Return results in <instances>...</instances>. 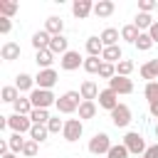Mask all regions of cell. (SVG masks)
Wrapping results in <instances>:
<instances>
[{
    "mask_svg": "<svg viewBox=\"0 0 158 158\" xmlns=\"http://www.w3.org/2000/svg\"><path fill=\"white\" fill-rule=\"evenodd\" d=\"M12 30V20L10 17H0V35H10Z\"/></svg>",
    "mask_w": 158,
    "mask_h": 158,
    "instance_id": "43",
    "label": "cell"
},
{
    "mask_svg": "<svg viewBox=\"0 0 158 158\" xmlns=\"http://www.w3.org/2000/svg\"><path fill=\"white\" fill-rule=\"evenodd\" d=\"M131 121H133V111H131L128 104H118V106L111 111V123H114L116 128H126Z\"/></svg>",
    "mask_w": 158,
    "mask_h": 158,
    "instance_id": "6",
    "label": "cell"
},
{
    "mask_svg": "<svg viewBox=\"0 0 158 158\" xmlns=\"http://www.w3.org/2000/svg\"><path fill=\"white\" fill-rule=\"evenodd\" d=\"M37 151H40V143L32 141V138H27V143H25V148H22V156H25V158H35Z\"/></svg>",
    "mask_w": 158,
    "mask_h": 158,
    "instance_id": "41",
    "label": "cell"
},
{
    "mask_svg": "<svg viewBox=\"0 0 158 158\" xmlns=\"http://www.w3.org/2000/svg\"><path fill=\"white\" fill-rule=\"evenodd\" d=\"M96 111H99V106H96V101H81V106H79V118L81 121H91L94 116H96Z\"/></svg>",
    "mask_w": 158,
    "mask_h": 158,
    "instance_id": "25",
    "label": "cell"
},
{
    "mask_svg": "<svg viewBox=\"0 0 158 158\" xmlns=\"http://www.w3.org/2000/svg\"><path fill=\"white\" fill-rule=\"evenodd\" d=\"M143 156H146V158H158V141H156V143H153V146H148V148H146V153H143Z\"/></svg>",
    "mask_w": 158,
    "mask_h": 158,
    "instance_id": "44",
    "label": "cell"
},
{
    "mask_svg": "<svg viewBox=\"0 0 158 158\" xmlns=\"http://www.w3.org/2000/svg\"><path fill=\"white\" fill-rule=\"evenodd\" d=\"M101 59H104V62H109V64H118V62L123 59V52H121V47H118V44H116V47H104Z\"/></svg>",
    "mask_w": 158,
    "mask_h": 158,
    "instance_id": "24",
    "label": "cell"
},
{
    "mask_svg": "<svg viewBox=\"0 0 158 158\" xmlns=\"http://www.w3.org/2000/svg\"><path fill=\"white\" fill-rule=\"evenodd\" d=\"M111 146H114V143H111L109 133L96 131V133L89 138V146H86V148H89V153H91V156H96V158H101V156H104V158H106V153L111 151Z\"/></svg>",
    "mask_w": 158,
    "mask_h": 158,
    "instance_id": "2",
    "label": "cell"
},
{
    "mask_svg": "<svg viewBox=\"0 0 158 158\" xmlns=\"http://www.w3.org/2000/svg\"><path fill=\"white\" fill-rule=\"evenodd\" d=\"M118 104H121V101H118V94H116V91H111L109 86L99 91V109H106V111L111 114Z\"/></svg>",
    "mask_w": 158,
    "mask_h": 158,
    "instance_id": "10",
    "label": "cell"
},
{
    "mask_svg": "<svg viewBox=\"0 0 158 158\" xmlns=\"http://www.w3.org/2000/svg\"><path fill=\"white\" fill-rule=\"evenodd\" d=\"M156 10H158V7H156Z\"/></svg>",
    "mask_w": 158,
    "mask_h": 158,
    "instance_id": "51",
    "label": "cell"
},
{
    "mask_svg": "<svg viewBox=\"0 0 158 158\" xmlns=\"http://www.w3.org/2000/svg\"><path fill=\"white\" fill-rule=\"evenodd\" d=\"M44 30H47L52 37L64 35V20H62V17H57V15H49V17L44 20Z\"/></svg>",
    "mask_w": 158,
    "mask_h": 158,
    "instance_id": "19",
    "label": "cell"
},
{
    "mask_svg": "<svg viewBox=\"0 0 158 158\" xmlns=\"http://www.w3.org/2000/svg\"><path fill=\"white\" fill-rule=\"evenodd\" d=\"M153 22H156V20H153V15H148V12H136V20H133V25H136L141 32H148Z\"/></svg>",
    "mask_w": 158,
    "mask_h": 158,
    "instance_id": "27",
    "label": "cell"
},
{
    "mask_svg": "<svg viewBox=\"0 0 158 158\" xmlns=\"http://www.w3.org/2000/svg\"><path fill=\"white\" fill-rule=\"evenodd\" d=\"M25 143H27V138H25L22 133H12V136L7 138V146H10V151H12V153H17V156L22 153Z\"/></svg>",
    "mask_w": 158,
    "mask_h": 158,
    "instance_id": "29",
    "label": "cell"
},
{
    "mask_svg": "<svg viewBox=\"0 0 158 158\" xmlns=\"http://www.w3.org/2000/svg\"><path fill=\"white\" fill-rule=\"evenodd\" d=\"M20 54H22V49H20L17 42H12V40L2 42V47H0V57H2V62H15V59H20Z\"/></svg>",
    "mask_w": 158,
    "mask_h": 158,
    "instance_id": "13",
    "label": "cell"
},
{
    "mask_svg": "<svg viewBox=\"0 0 158 158\" xmlns=\"http://www.w3.org/2000/svg\"><path fill=\"white\" fill-rule=\"evenodd\" d=\"M126 148H128V153L131 156H143L146 153V138H143V133H138V131H126V136H123V141H121Z\"/></svg>",
    "mask_w": 158,
    "mask_h": 158,
    "instance_id": "3",
    "label": "cell"
},
{
    "mask_svg": "<svg viewBox=\"0 0 158 158\" xmlns=\"http://www.w3.org/2000/svg\"><path fill=\"white\" fill-rule=\"evenodd\" d=\"M15 86H17V91H20V94H27V96H30V94L37 89L35 77H32V74H25V72L15 77Z\"/></svg>",
    "mask_w": 158,
    "mask_h": 158,
    "instance_id": "14",
    "label": "cell"
},
{
    "mask_svg": "<svg viewBox=\"0 0 158 158\" xmlns=\"http://www.w3.org/2000/svg\"><path fill=\"white\" fill-rule=\"evenodd\" d=\"M59 81V74L54 72V69H40L37 74H35V84H37V89H49L52 91V86Z\"/></svg>",
    "mask_w": 158,
    "mask_h": 158,
    "instance_id": "9",
    "label": "cell"
},
{
    "mask_svg": "<svg viewBox=\"0 0 158 158\" xmlns=\"http://www.w3.org/2000/svg\"><path fill=\"white\" fill-rule=\"evenodd\" d=\"M49 52L57 57H62V54H67L69 52V40L64 37V35H57V37H52V42H49Z\"/></svg>",
    "mask_w": 158,
    "mask_h": 158,
    "instance_id": "20",
    "label": "cell"
},
{
    "mask_svg": "<svg viewBox=\"0 0 158 158\" xmlns=\"http://www.w3.org/2000/svg\"><path fill=\"white\" fill-rule=\"evenodd\" d=\"M79 94H81L84 101L99 99V86H96V81H94V79H84V81L79 84Z\"/></svg>",
    "mask_w": 158,
    "mask_h": 158,
    "instance_id": "15",
    "label": "cell"
},
{
    "mask_svg": "<svg viewBox=\"0 0 158 158\" xmlns=\"http://www.w3.org/2000/svg\"><path fill=\"white\" fill-rule=\"evenodd\" d=\"M99 77H101V79H106V81H109V79H114V77H116V64L104 62V64H101V69H99Z\"/></svg>",
    "mask_w": 158,
    "mask_h": 158,
    "instance_id": "40",
    "label": "cell"
},
{
    "mask_svg": "<svg viewBox=\"0 0 158 158\" xmlns=\"http://www.w3.org/2000/svg\"><path fill=\"white\" fill-rule=\"evenodd\" d=\"M153 44H156V42L151 40V35H148V32H141V37H138V42H136L133 47H136L138 52H148V49H151Z\"/></svg>",
    "mask_w": 158,
    "mask_h": 158,
    "instance_id": "36",
    "label": "cell"
},
{
    "mask_svg": "<svg viewBox=\"0 0 158 158\" xmlns=\"http://www.w3.org/2000/svg\"><path fill=\"white\" fill-rule=\"evenodd\" d=\"M138 37H141V30H138L133 22L121 27V40H123V42H128V44H136V42H138Z\"/></svg>",
    "mask_w": 158,
    "mask_h": 158,
    "instance_id": "22",
    "label": "cell"
},
{
    "mask_svg": "<svg viewBox=\"0 0 158 158\" xmlns=\"http://www.w3.org/2000/svg\"><path fill=\"white\" fill-rule=\"evenodd\" d=\"M12 109H15V114H22V116H30L32 114V101H30V96H20L15 104H12Z\"/></svg>",
    "mask_w": 158,
    "mask_h": 158,
    "instance_id": "28",
    "label": "cell"
},
{
    "mask_svg": "<svg viewBox=\"0 0 158 158\" xmlns=\"http://www.w3.org/2000/svg\"><path fill=\"white\" fill-rule=\"evenodd\" d=\"M81 94L77 91V89H69V91H64L62 96H57V104H54V109H57V114H77L79 111V106H81Z\"/></svg>",
    "mask_w": 158,
    "mask_h": 158,
    "instance_id": "1",
    "label": "cell"
},
{
    "mask_svg": "<svg viewBox=\"0 0 158 158\" xmlns=\"http://www.w3.org/2000/svg\"><path fill=\"white\" fill-rule=\"evenodd\" d=\"M148 114H151L153 118H158V101H153V104H148Z\"/></svg>",
    "mask_w": 158,
    "mask_h": 158,
    "instance_id": "46",
    "label": "cell"
},
{
    "mask_svg": "<svg viewBox=\"0 0 158 158\" xmlns=\"http://www.w3.org/2000/svg\"><path fill=\"white\" fill-rule=\"evenodd\" d=\"M101 64H104V59L101 57H84V72H89V74H99V69H101Z\"/></svg>",
    "mask_w": 158,
    "mask_h": 158,
    "instance_id": "31",
    "label": "cell"
},
{
    "mask_svg": "<svg viewBox=\"0 0 158 158\" xmlns=\"http://www.w3.org/2000/svg\"><path fill=\"white\" fill-rule=\"evenodd\" d=\"M133 69H136V64H133L131 59H121V62L116 64V74H118V77H131Z\"/></svg>",
    "mask_w": 158,
    "mask_h": 158,
    "instance_id": "37",
    "label": "cell"
},
{
    "mask_svg": "<svg viewBox=\"0 0 158 158\" xmlns=\"http://www.w3.org/2000/svg\"><path fill=\"white\" fill-rule=\"evenodd\" d=\"M138 72H141V79H146V84L148 81H158V59H148Z\"/></svg>",
    "mask_w": 158,
    "mask_h": 158,
    "instance_id": "18",
    "label": "cell"
},
{
    "mask_svg": "<svg viewBox=\"0 0 158 158\" xmlns=\"http://www.w3.org/2000/svg\"><path fill=\"white\" fill-rule=\"evenodd\" d=\"M99 37H101L104 47H116V44H118V40H121V30H116V27H106Z\"/></svg>",
    "mask_w": 158,
    "mask_h": 158,
    "instance_id": "21",
    "label": "cell"
},
{
    "mask_svg": "<svg viewBox=\"0 0 158 158\" xmlns=\"http://www.w3.org/2000/svg\"><path fill=\"white\" fill-rule=\"evenodd\" d=\"M84 133V121L81 118H67L64 121V131H62V138L67 143H77Z\"/></svg>",
    "mask_w": 158,
    "mask_h": 158,
    "instance_id": "4",
    "label": "cell"
},
{
    "mask_svg": "<svg viewBox=\"0 0 158 158\" xmlns=\"http://www.w3.org/2000/svg\"><path fill=\"white\" fill-rule=\"evenodd\" d=\"M59 67H62L64 72H74V69L84 67V57H81L77 49H69L67 54H62V57H59Z\"/></svg>",
    "mask_w": 158,
    "mask_h": 158,
    "instance_id": "8",
    "label": "cell"
},
{
    "mask_svg": "<svg viewBox=\"0 0 158 158\" xmlns=\"http://www.w3.org/2000/svg\"><path fill=\"white\" fill-rule=\"evenodd\" d=\"M17 7H20V5H17L15 0H0V17H10V20H12L15 12H17Z\"/></svg>",
    "mask_w": 158,
    "mask_h": 158,
    "instance_id": "30",
    "label": "cell"
},
{
    "mask_svg": "<svg viewBox=\"0 0 158 158\" xmlns=\"http://www.w3.org/2000/svg\"><path fill=\"white\" fill-rule=\"evenodd\" d=\"M49 42H52V35L47 30H37L32 35V47L35 52H42V49H49Z\"/></svg>",
    "mask_w": 158,
    "mask_h": 158,
    "instance_id": "17",
    "label": "cell"
},
{
    "mask_svg": "<svg viewBox=\"0 0 158 158\" xmlns=\"http://www.w3.org/2000/svg\"><path fill=\"white\" fill-rule=\"evenodd\" d=\"M109 89L111 91H116L118 96L121 94H133V81L128 79V77H114V79H109Z\"/></svg>",
    "mask_w": 158,
    "mask_h": 158,
    "instance_id": "11",
    "label": "cell"
},
{
    "mask_svg": "<svg viewBox=\"0 0 158 158\" xmlns=\"http://www.w3.org/2000/svg\"><path fill=\"white\" fill-rule=\"evenodd\" d=\"M158 7V0H138V12H153Z\"/></svg>",
    "mask_w": 158,
    "mask_h": 158,
    "instance_id": "42",
    "label": "cell"
},
{
    "mask_svg": "<svg viewBox=\"0 0 158 158\" xmlns=\"http://www.w3.org/2000/svg\"><path fill=\"white\" fill-rule=\"evenodd\" d=\"M35 62H37L40 69H52V64H54V54H52L49 49H42V52L35 54Z\"/></svg>",
    "mask_w": 158,
    "mask_h": 158,
    "instance_id": "26",
    "label": "cell"
},
{
    "mask_svg": "<svg viewBox=\"0 0 158 158\" xmlns=\"http://www.w3.org/2000/svg\"><path fill=\"white\" fill-rule=\"evenodd\" d=\"M72 15L77 20H86L89 15H94V2L91 0H74L72 2Z\"/></svg>",
    "mask_w": 158,
    "mask_h": 158,
    "instance_id": "12",
    "label": "cell"
},
{
    "mask_svg": "<svg viewBox=\"0 0 158 158\" xmlns=\"http://www.w3.org/2000/svg\"><path fill=\"white\" fill-rule=\"evenodd\" d=\"M101 52H104L101 37H96V35L86 37V54H89V57H101Z\"/></svg>",
    "mask_w": 158,
    "mask_h": 158,
    "instance_id": "23",
    "label": "cell"
},
{
    "mask_svg": "<svg viewBox=\"0 0 158 158\" xmlns=\"http://www.w3.org/2000/svg\"><path fill=\"white\" fill-rule=\"evenodd\" d=\"M153 133H156V138H158V121H156V126H153Z\"/></svg>",
    "mask_w": 158,
    "mask_h": 158,
    "instance_id": "49",
    "label": "cell"
},
{
    "mask_svg": "<svg viewBox=\"0 0 158 158\" xmlns=\"http://www.w3.org/2000/svg\"><path fill=\"white\" fill-rule=\"evenodd\" d=\"M143 96H146V101H148V104L158 101V81H148V84L143 86Z\"/></svg>",
    "mask_w": 158,
    "mask_h": 158,
    "instance_id": "35",
    "label": "cell"
},
{
    "mask_svg": "<svg viewBox=\"0 0 158 158\" xmlns=\"http://www.w3.org/2000/svg\"><path fill=\"white\" fill-rule=\"evenodd\" d=\"M30 118H32V123H44L47 126V121L52 118V114H49V109H32Z\"/></svg>",
    "mask_w": 158,
    "mask_h": 158,
    "instance_id": "34",
    "label": "cell"
},
{
    "mask_svg": "<svg viewBox=\"0 0 158 158\" xmlns=\"http://www.w3.org/2000/svg\"><path fill=\"white\" fill-rule=\"evenodd\" d=\"M138 158H146V156H138Z\"/></svg>",
    "mask_w": 158,
    "mask_h": 158,
    "instance_id": "50",
    "label": "cell"
},
{
    "mask_svg": "<svg viewBox=\"0 0 158 158\" xmlns=\"http://www.w3.org/2000/svg\"><path fill=\"white\" fill-rule=\"evenodd\" d=\"M0 158H20V156H17V153H12V151H10V153H5V156H0Z\"/></svg>",
    "mask_w": 158,
    "mask_h": 158,
    "instance_id": "48",
    "label": "cell"
},
{
    "mask_svg": "<svg viewBox=\"0 0 158 158\" xmlns=\"http://www.w3.org/2000/svg\"><path fill=\"white\" fill-rule=\"evenodd\" d=\"M7 126H10V131H12V133H22V136H25V133H30V131H32V126H35V123H32V118H30V116L10 114V116H7Z\"/></svg>",
    "mask_w": 158,
    "mask_h": 158,
    "instance_id": "7",
    "label": "cell"
},
{
    "mask_svg": "<svg viewBox=\"0 0 158 158\" xmlns=\"http://www.w3.org/2000/svg\"><path fill=\"white\" fill-rule=\"evenodd\" d=\"M47 131H49V136H52V133H62V131H64V121H62L59 116H52V118L47 121Z\"/></svg>",
    "mask_w": 158,
    "mask_h": 158,
    "instance_id": "39",
    "label": "cell"
},
{
    "mask_svg": "<svg viewBox=\"0 0 158 158\" xmlns=\"http://www.w3.org/2000/svg\"><path fill=\"white\" fill-rule=\"evenodd\" d=\"M47 136H49V131H47V126H44V123H35V126H32V131H30V138H32V141H37V143H44V141H47Z\"/></svg>",
    "mask_w": 158,
    "mask_h": 158,
    "instance_id": "33",
    "label": "cell"
},
{
    "mask_svg": "<svg viewBox=\"0 0 158 158\" xmlns=\"http://www.w3.org/2000/svg\"><path fill=\"white\" fill-rule=\"evenodd\" d=\"M114 10H116V2H114V0H99V2H94V15H96L99 20L111 17Z\"/></svg>",
    "mask_w": 158,
    "mask_h": 158,
    "instance_id": "16",
    "label": "cell"
},
{
    "mask_svg": "<svg viewBox=\"0 0 158 158\" xmlns=\"http://www.w3.org/2000/svg\"><path fill=\"white\" fill-rule=\"evenodd\" d=\"M2 128H10V126H7V116H0V131H2Z\"/></svg>",
    "mask_w": 158,
    "mask_h": 158,
    "instance_id": "47",
    "label": "cell"
},
{
    "mask_svg": "<svg viewBox=\"0 0 158 158\" xmlns=\"http://www.w3.org/2000/svg\"><path fill=\"white\" fill-rule=\"evenodd\" d=\"M131 153H128V148L123 146V143H114L111 146V151L106 153V158H128Z\"/></svg>",
    "mask_w": 158,
    "mask_h": 158,
    "instance_id": "38",
    "label": "cell"
},
{
    "mask_svg": "<svg viewBox=\"0 0 158 158\" xmlns=\"http://www.w3.org/2000/svg\"><path fill=\"white\" fill-rule=\"evenodd\" d=\"M148 35H151V40H153V42L158 44V20H156V22L151 25V30H148Z\"/></svg>",
    "mask_w": 158,
    "mask_h": 158,
    "instance_id": "45",
    "label": "cell"
},
{
    "mask_svg": "<svg viewBox=\"0 0 158 158\" xmlns=\"http://www.w3.org/2000/svg\"><path fill=\"white\" fill-rule=\"evenodd\" d=\"M30 101H32L35 109H49V106L57 104V96H54L49 89H35V91L30 94Z\"/></svg>",
    "mask_w": 158,
    "mask_h": 158,
    "instance_id": "5",
    "label": "cell"
},
{
    "mask_svg": "<svg viewBox=\"0 0 158 158\" xmlns=\"http://www.w3.org/2000/svg\"><path fill=\"white\" fill-rule=\"evenodd\" d=\"M0 96H2V101H7V104H15V101H17L22 94L17 91V86H15V84H7V86H2Z\"/></svg>",
    "mask_w": 158,
    "mask_h": 158,
    "instance_id": "32",
    "label": "cell"
}]
</instances>
